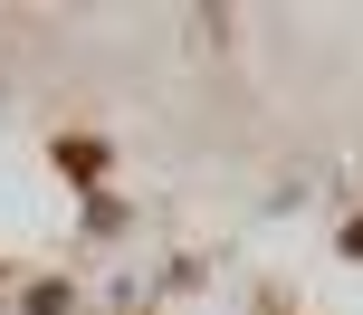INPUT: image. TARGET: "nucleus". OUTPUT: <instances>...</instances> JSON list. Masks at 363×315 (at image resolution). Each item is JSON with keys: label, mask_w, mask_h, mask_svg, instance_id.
<instances>
[{"label": "nucleus", "mask_w": 363, "mask_h": 315, "mask_svg": "<svg viewBox=\"0 0 363 315\" xmlns=\"http://www.w3.org/2000/svg\"><path fill=\"white\" fill-rule=\"evenodd\" d=\"M48 163L67 172V182H106V172H115V153H106V134H57V144H48Z\"/></svg>", "instance_id": "f257e3e1"}, {"label": "nucleus", "mask_w": 363, "mask_h": 315, "mask_svg": "<svg viewBox=\"0 0 363 315\" xmlns=\"http://www.w3.org/2000/svg\"><path fill=\"white\" fill-rule=\"evenodd\" d=\"M345 258H363V210H354V220H345Z\"/></svg>", "instance_id": "f03ea898"}, {"label": "nucleus", "mask_w": 363, "mask_h": 315, "mask_svg": "<svg viewBox=\"0 0 363 315\" xmlns=\"http://www.w3.org/2000/svg\"><path fill=\"white\" fill-rule=\"evenodd\" d=\"M0 287H10V258H0Z\"/></svg>", "instance_id": "7ed1b4c3"}]
</instances>
